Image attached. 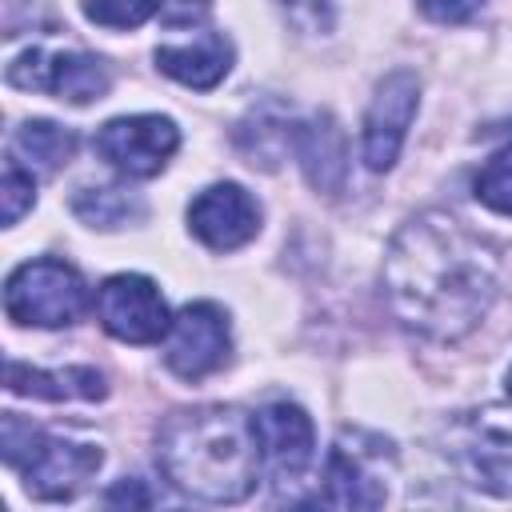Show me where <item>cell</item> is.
I'll return each mask as SVG.
<instances>
[{"instance_id": "7c38bea8", "label": "cell", "mask_w": 512, "mask_h": 512, "mask_svg": "<svg viewBox=\"0 0 512 512\" xmlns=\"http://www.w3.org/2000/svg\"><path fill=\"white\" fill-rule=\"evenodd\" d=\"M292 156H296L304 180H308L316 192L336 196V192L344 188V176H348V144H344L340 124H336L328 112L296 116V128H292Z\"/></svg>"}, {"instance_id": "d4e9b609", "label": "cell", "mask_w": 512, "mask_h": 512, "mask_svg": "<svg viewBox=\"0 0 512 512\" xmlns=\"http://www.w3.org/2000/svg\"><path fill=\"white\" fill-rule=\"evenodd\" d=\"M156 4V16L164 20V24H192V20H200L208 8H212V0H152Z\"/></svg>"}, {"instance_id": "8fae6325", "label": "cell", "mask_w": 512, "mask_h": 512, "mask_svg": "<svg viewBox=\"0 0 512 512\" xmlns=\"http://www.w3.org/2000/svg\"><path fill=\"white\" fill-rule=\"evenodd\" d=\"M188 228L204 248L232 252V248H244L260 232V204L252 200V192H244L232 180L208 184L188 204Z\"/></svg>"}, {"instance_id": "ac0fdd59", "label": "cell", "mask_w": 512, "mask_h": 512, "mask_svg": "<svg viewBox=\"0 0 512 512\" xmlns=\"http://www.w3.org/2000/svg\"><path fill=\"white\" fill-rule=\"evenodd\" d=\"M76 152V136L52 120H24L12 136V156L36 172H60Z\"/></svg>"}, {"instance_id": "ba28073f", "label": "cell", "mask_w": 512, "mask_h": 512, "mask_svg": "<svg viewBox=\"0 0 512 512\" xmlns=\"http://www.w3.org/2000/svg\"><path fill=\"white\" fill-rule=\"evenodd\" d=\"M96 156L108 160L124 176H156L180 148V128L168 116L140 112L116 116L96 132Z\"/></svg>"}, {"instance_id": "8992f818", "label": "cell", "mask_w": 512, "mask_h": 512, "mask_svg": "<svg viewBox=\"0 0 512 512\" xmlns=\"http://www.w3.org/2000/svg\"><path fill=\"white\" fill-rule=\"evenodd\" d=\"M232 352V332H228V312L216 308L212 300L184 304L164 336V364L180 380H204L228 364Z\"/></svg>"}, {"instance_id": "7a4b0ae2", "label": "cell", "mask_w": 512, "mask_h": 512, "mask_svg": "<svg viewBox=\"0 0 512 512\" xmlns=\"http://www.w3.org/2000/svg\"><path fill=\"white\" fill-rule=\"evenodd\" d=\"M156 460L176 492L204 504L244 500L264 472L252 412L232 404L172 412L156 436Z\"/></svg>"}, {"instance_id": "6da1fadb", "label": "cell", "mask_w": 512, "mask_h": 512, "mask_svg": "<svg viewBox=\"0 0 512 512\" xmlns=\"http://www.w3.org/2000/svg\"><path fill=\"white\" fill-rule=\"evenodd\" d=\"M500 256L444 212H420L388 244L384 296L392 316L440 344L464 340L492 308Z\"/></svg>"}, {"instance_id": "603a6c76", "label": "cell", "mask_w": 512, "mask_h": 512, "mask_svg": "<svg viewBox=\"0 0 512 512\" xmlns=\"http://www.w3.org/2000/svg\"><path fill=\"white\" fill-rule=\"evenodd\" d=\"M156 12L152 0H84V16L104 28H136Z\"/></svg>"}, {"instance_id": "277c9868", "label": "cell", "mask_w": 512, "mask_h": 512, "mask_svg": "<svg viewBox=\"0 0 512 512\" xmlns=\"http://www.w3.org/2000/svg\"><path fill=\"white\" fill-rule=\"evenodd\" d=\"M88 308L84 276L64 260H28L4 284V312L28 328H68Z\"/></svg>"}, {"instance_id": "44dd1931", "label": "cell", "mask_w": 512, "mask_h": 512, "mask_svg": "<svg viewBox=\"0 0 512 512\" xmlns=\"http://www.w3.org/2000/svg\"><path fill=\"white\" fill-rule=\"evenodd\" d=\"M0 204H4V224H8V228L36 204V180H32V168H24L16 156L4 164V176H0Z\"/></svg>"}, {"instance_id": "9c48e42d", "label": "cell", "mask_w": 512, "mask_h": 512, "mask_svg": "<svg viewBox=\"0 0 512 512\" xmlns=\"http://www.w3.org/2000/svg\"><path fill=\"white\" fill-rule=\"evenodd\" d=\"M420 108V80L416 72L408 68H396L388 72L376 92H372V104L364 112V144H360V156L372 172H388L400 156V144L412 128V116Z\"/></svg>"}, {"instance_id": "9a60e30c", "label": "cell", "mask_w": 512, "mask_h": 512, "mask_svg": "<svg viewBox=\"0 0 512 512\" xmlns=\"http://www.w3.org/2000/svg\"><path fill=\"white\" fill-rule=\"evenodd\" d=\"M4 384L8 392L16 396H40V400H104L108 384L96 368H32V364H20V360H8L4 364Z\"/></svg>"}, {"instance_id": "3957f363", "label": "cell", "mask_w": 512, "mask_h": 512, "mask_svg": "<svg viewBox=\"0 0 512 512\" xmlns=\"http://www.w3.org/2000/svg\"><path fill=\"white\" fill-rule=\"evenodd\" d=\"M0 456L36 500H72L104 464L100 444L44 432L16 412L0 416Z\"/></svg>"}, {"instance_id": "d6986e66", "label": "cell", "mask_w": 512, "mask_h": 512, "mask_svg": "<svg viewBox=\"0 0 512 512\" xmlns=\"http://www.w3.org/2000/svg\"><path fill=\"white\" fill-rule=\"evenodd\" d=\"M72 212L88 224V228H120L128 220H140L144 216V204L124 192V188H112V184H100V188H80L72 196Z\"/></svg>"}, {"instance_id": "7402d4cb", "label": "cell", "mask_w": 512, "mask_h": 512, "mask_svg": "<svg viewBox=\"0 0 512 512\" xmlns=\"http://www.w3.org/2000/svg\"><path fill=\"white\" fill-rule=\"evenodd\" d=\"M276 8L304 36H328L332 24H336V4L332 0H276Z\"/></svg>"}, {"instance_id": "30bf717a", "label": "cell", "mask_w": 512, "mask_h": 512, "mask_svg": "<svg viewBox=\"0 0 512 512\" xmlns=\"http://www.w3.org/2000/svg\"><path fill=\"white\" fill-rule=\"evenodd\" d=\"M256 424V440H260V464L268 472V480L276 484H292L308 472L312 456H316V428L312 416L300 404L288 400H272L264 408L252 412Z\"/></svg>"}, {"instance_id": "e0dca14e", "label": "cell", "mask_w": 512, "mask_h": 512, "mask_svg": "<svg viewBox=\"0 0 512 512\" xmlns=\"http://www.w3.org/2000/svg\"><path fill=\"white\" fill-rule=\"evenodd\" d=\"M292 128H296V116L268 100L260 108H252L240 128H236V148L248 156V164H260V168H276L288 152H292Z\"/></svg>"}, {"instance_id": "5bb4252c", "label": "cell", "mask_w": 512, "mask_h": 512, "mask_svg": "<svg viewBox=\"0 0 512 512\" xmlns=\"http://www.w3.org/2000/svg\"><path fill=\"white\" fill-rule=\"evenodd\" d=\"M156 68L184 88H216L232 68V40L220 32H200L180 44H160Z\"/></svg>"}, {"instance_id": "52a82bcc", "label": "cell", "mask_w": 512, "mask_h": 512, "mask_svg": "<svg viewBox=\"0 0 512 512\" xmlns=\"http://www.w3.org/2000/svg\"><path fill=\"white\" fill-rule=\"evenodd\" d=\"M96 320L124 344H156L168 336V304L148 276L120 272L96 288Z\"/></svg>"}, {"instance_id": "cb8c5ba5", "label": "cell", "mask_w": 512, "mask_h": 512, "mask_svg": "<svg viewBox=\"0 0 512 512\" xmlns=\"http://www.w3.org/2000/svg\"><path fill=\"white\" fill-rule=\"evenodd\" d=\"M420 4V12L428 16V20H436V24H464L484 0H416Z\"/></svg>"}, {"instance_id": "484cf974", "label": "cell", "mask_w": 512, "mask_h": 512, "mask_svg": "<svg viewBox=\"0 0 512 512\" xmlns=\"http://www.w3.org/2000/svg\"><path fill=\"white\" fill-rule=\"evenodd\" d=\"M104 500H108V504H140V508H144V504H152V496H148V492H144L136 480H124V484H116V488H112Z\"/></svg>"}, {"instance_id": "4fadbf2b", "label": "cell", "mask_w": 512, "mask_h": 512, "mask_svg": "<svg viewBox=\"0 0 512 512\" xmlns=\"http://www.w3.org/2000/svg\"><path fill=\"white\" fill-rule=\"evenodd\" d=\"M380 448V440H372V448H348V436H340V444L324 460V484L316 500L328 508H380L388 492L368 464Z\"/></svg>"}, {"instance_id": "5b68a950", "label": "cell", "mask_w": 512, "mask_h": 512, "mask_svg": "<svg viewBox=\"0 0 512 512\" xmlns=\"http://www.w3.org/2000/svg\"><path fill=\"white\" fill-rule=\"evenodd\" d=\"M4 80L12 88H24V92H48L56 100H68V104H92L100 100L108 88H112V76L108 68L88 56V52H72V48H28L20 56L8 60L4 68Z\"/></svg>"}, {"instance_id": "2e32d148", "label": "cell", "mask_w": 512, "mask_h": 512, "mask_svg": "<svg viewBox=\"0 0 512 512\" xmlns=\"http://www.w3.org/2000/svg\"><path fill=\"white\" fill-rule=\"evenodd\" d=\"M456 464L468 484H476L492 496H512V432L480 428L472 440L460 444Z\"/></svg>"}, {"instance_id": "4316f807", "label": "cell", "mask_w": 512, "mask_h": 512, "mask_svg": "<svg viewBox=\"0 0 512 512\" xmlns=\"http://www.w3.org/2000/svg\"><path fill=\"white\" fill-rule=\"evenodd\" d=\"M504 384H508V396H512V368H508V380Z\"/></svg>"}, {"instance_id": "ffe728a7", "label": "cell", "mask_w": 512, "mask_h": 512, "mask_svg": "<svg viewBox=\"0 0 512 512\" xmlns=\"http://www.w3.org/2000/svg\"><path fill=\"white\" fill-rule=\"evenodd\" d=\"M472 188H476V200H480L484 208H492V212H500V216H512V144L500 148V152L476 172Z\"/></svg>"}]
</instances>
